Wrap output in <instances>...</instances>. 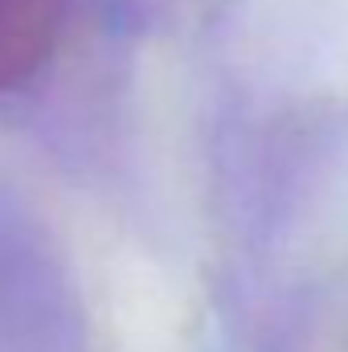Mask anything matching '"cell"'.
<instances>
[{
    "label": "cell",
    "mask_w": 348,
    "mask_h": 352,
    "mask_svg": "<svg viewBox=\"0 0 348 352\" xmlns=\"http://www.w3.org/2000/svg\"><path fill=\"white\" fill-rule=\"evenodd\" d=\"M66 0H0V90L29 78L54 50Z\"/></svg>",
    "instance_id": "obj_1"
},
{
    "label": "cell",
    "mask_w": 348,
    "mask_h": 352,
    "mask_svg": "<svg viewBox=\"0 0 348 352\" xmlns=\"http://www.w3.org/2000/svg\"><path fill=\"white\" fill-rule=\"evenodd\" d=\"M287 352H348V336H340V332H316V336L295 340Z\"/></svg>",
    "instance_id": "obj_2"
}]
</instances>
